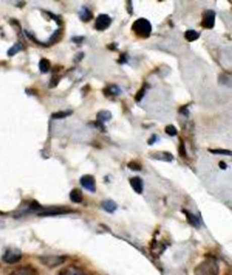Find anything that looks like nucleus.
<instances>
[{"mask_svg": "<svg viewBox=\"0 0 232 275\" xmlns=\"http://www.w3.org/2000/svg\"><path fill=\"white\" fill-rule=\"evenodd\" d=\"M219 263L214 258H207L197 265L194 275H219Z\"/></svg>", "mask_w": 232, "mask_h": 275, "instance_id": "f257e3e1", "label": "nucleus"}, {"mask_svg": "<svg viewBox=\"0 0 232 275\" xmlns=\"http://www.w3.org/2000/svg\"><path fill=\"white\" fill-rule=\"evenodd\" d=\"M132 29L134 32V34L139 37L148 38L151 36V33H152V24L146 18H138L133 23Z\"/></svg>", "mask_w": 232, "mask_h": 275, "instance_id": "f03ea898", "label": "nucleus"}, {"mask_svg": "<svg viewBox=\"0 0 232 275\" xmlns=\"http://www.w3.org/2000/svg\"><path fill=\"white\" fill-rule=\"evenodd\" d=\"M22 258V253L17 248H9L5 252L3 260L8 263H16L19 262Z\"/></svg>", "mask_w": 232, "mask_h": 275, "instance_id": "7ed1b4c3", "label": "nucleus"}, {"mask_svg": "<svg viewBox=\"0 0 232 275\" xmlns=\"http://www.w3.org/2000/svg\"><path fill=\"white\" fill-rule=\"evenodd\" d=\"M66 256H57V255H51V256H44L41 258V262L45 266L49 268L60 266L64 262H66Z\"/></svg>", "mask_w": 232, "mask_h": 275, "instance_id": "20e7f679", "label": "nucleus"}, {"mask_svg": "<svg viewBox=\"0 0 232 275\" xmlns=\"http://www.w3.org/2000/svg\"><path fill=\"white\" fill-rule=\"evenodd\" d=\"M112 24V18H110L106 14H100L95 19L94 27L98 31H104Z\"/></svg>", "mask_w": 232, "mask_h": 275, "instance_id": "39448f33", "label": "nucleus"}, {"mask_svg": "<svg viewBox=\"0 0 232 275\" xmlns=\"http://www.w3.org/2000/svg\"><path fill=\"white\" fill-rule=\"evenodd\" d=\"M215 19H216V13L213 10H206L202 15L201 20V27L208 29L213 28L215 26Z\"/></svg>", "mask_w": 232, "mask_h": 275, "instance_id": "423d86ee", "label": "nucleus"}, {"mask_svg": "<svg viewBox=\"0 0 232 275\" xmlns=\"http://www.w3.org/2000/svg\"><path fill=\"white\" fill-rule=\"evenodd\" d=\"M80 183L82 187H84L85 189L89 190L90 192H95L96 191L95 179L92 175L86 174V175L82 176L80 179Z\"/></svg>", "mask_w": 232, "mask_h": 275, "instance_id": "0eeeda50", "label": "nucleus"}, {"mask_svg": "<svg viewBox=\"0 0 232 275\" xmlns=\"http://www.w3.org/2000/svg\"><path fill=\"white\" fill-rule=\"evenodd\" d=\"M71 212V210L67 209V208H52L45 210L39 213L41 216H53V215H61V214H67Z\"/></svg>", "mask_w": 232, "mask_h": 275, "instance_id": "6e6552de", "label": "nucleus"}, {"mask_svg": "<svg viewBox=\"0 0 232 275\" xmlns=\"http://www.w3.org/2000/svg\"><path fill=\"white\" fill-rule=\"evenodd\" d=\"M9 275H38V271L34 267L23 266L16 269Z\"/></svg>", "mask_w": 232, "mask_h": 275, "instance_id": "1a4fd4ad", "label": "nucleus"}, {"mask_svg": "<svg viewBox=\"0 0 232 275\" xmlns=\"http://www.w3.org/2000/svg\"><path fill=\"white\" fill-rule=\"evenodd\" d=\"M57 275H86L83 270H81L78 267L74 266V265H69V266L63 268L61 271L58 272Z\"/></svg>", "mask_w": 232, "mask_h": 275, "instance_id": "9d476101", "label": "nucleus"}, {"mask_svg": "<svg viewBox=\"0 0 232 275\" xmlns=\"http://www.w3.org/2000/svg\"><path fill=\"white\" fill-rule=\"evenodd\" d=\"M151 156H152V159H155V160L165 162V163H171L174 159L173 155L170 152H167V151L153 152L151 154Z\"/></svg>", "mask_w": 232, "mask_h": 275, "instance_id": "9b49d317", "label": "nucleus"}, {"mask_svg": "<svg viewBox=\"0 0 232 275\" xmlns=\"http://www.w3.org/2000/svg\"><path fill=\"white\" fill-rule=\"evenodd\" d=\"M130 184L136 193L142 194L143 191V181L140 177H133L130 179Z\"/></svg>", "mask_w": 232, "mask_h": 275, "instance_id": "f8f14e48", "label": "nucleus"}, {"mask_svg": "<svg viewBox=\"0 0 232 275\" xmlns=\"http://www.w3.org/2000/svg\"><path fill=\"white\" fill-rule=\"evenodd\" d=\"M103 94L105 97H116L122 93V90L117 85H108L103 89Z\"/></svg>", "mask_w": 232, "mask_h": 275, "instance_id": "ddd939ff", "label": "nucleus"}, {"mask_svg": "<svg viewBox=\"0 0 232 275\" xmlns=\"http://www.w3.org/2000/svg\"><path fill=\"white\" fill-rule=\"evenodd\" d=\"M79 18L83 22H89L94 18V15L88 8L83 7L79 12Z\"/></svg>", "mask_w": 232, "mask_h": 275, "instance_id": "4468645a", "label": "nucleus"}, {"mask_svg": "<svg viewBox=\"0 0 232 275\" xmlns=\"http://www.w3.org/2000/svg\"><path fill=\"white\" fill-rule=\"evenodd\" d=\"M112 112L111 111H109V110H101L96 115V121L104 123V122H109L112 119Z\"/></svg>", "mask_w": 232, "mask_h": 275, "instance_id": "2eb2a0df", "label": "nucleus"}, {"mask_svg": "<svg viewBox=\"0 0 232 275\" xmlns=\"http://www.w3.org/2000/svg\"><path fill=\"white\" fill-rule=\"evenodd\" d=\"M83 193L79 189H74L70 192V200L73 203H81L83 202Z\"/></svg>", "mask_w": 232, "mask_h": 275, "instance_id": "dca6fc26", "label": "nucleus"}, {"mask_svg": "<svg viewBox=\"0 0 232 275\" xmlns=\"http://www.w3.org/2000/svg\"><path fill=\"white\" fill-rule=\"evenodd\" d=\"M102 207L103 208V210L105 212L112 213V212H115L116 209H117V204L112 200H108V201H104L102 203Z\"/></svg>", "mask_w": 232, "mask_h": 275, "instance_id": "f3484780", "label": "nucleus"}, {"mask_svg": "<svg viewBox=\"0 0 232 275\" xmlns=\"http://www.w3.org/2000/svg\"><path fill=\"white\" fill-rule=\"evenodd\" d=\"M200 36H201V33L197 32L196 30H193V29L187 30L184 34L185 40L189 41V42H193V41H197L200 37Z\"/></svg>", "mask_w": 232, "mask_h": 275, "instance_id": "a211bd4d", "label": "nucleus"}, {"mask_svg": "<svg viewBox=\"0 0 232 275\" xmlns=\"http://www.w3.org/2000/svg\"><path fill=\"white\" fill-rule=\"evenodd\" d=\"M63 33H64V29L63 28H59L57 30L53 33L52 36L50 37L49 41H48V44L47 47H49L50 45H53L54 43H56L58 41H60L62 38Z\"/></svg>", "mask_w": 232, "mask_h": 275, "instance_id": "6ab92c4d", "label": "nucleus"}, {"mask_svg": "<svg viewBox=\"0 0 232 275\" xmlns=\"http://www.w3.org/2000/svg\"><path fill=\"white\" fill-rule=\"evenodd\" d=\"M51 68V63L47 59H42L39 62V69L42 73H47Z\"/></svg>", "mask_w": 232, "mask_h": 275, "instance_id": "aec40b11", "label": "nucleus"}, {"mask_svg": "<svg viewBox=\"0 0 232 275\" xmlns=\"http://www.w3.org/2000/svg\"><path fill=\"white\" fill-rule=\"evenodd\" d=\"M72 114H73V111H72V110L58 111V112L53 113V114H52V119H54V120H61V119L69 117Z\"/></svg>", "mask_w": 232, "mask_h": 275, "instance_id": "412c9836", "label": "nucleus"}, {"mask_svg": "<svg viewBox=\"0 0 232 275\" xmlns=\"http://www.w3.org/2000/svg\"><path fill=\"white\" fill-rule=\"evenodd\" d=\"M186 215H187V219L189 222L192 224V225L195 226V227H199L200 226V221L199 219L197 218L195 215H193L192 213L190 212H186Z\"/></svg>", "mask_w": 232, "mask_h": 275, "instance_id": "4be33fe9", "label": "nucleus"}, {"mask_svg": "<svg viewBox=\"0 0 232 275\" xmlns=\"http://www.w3.org/2000/svg\"><path fill=\"white\" fill-rule=\"evenodd\" d=\"M23 50V46L20 44V43H18V44H16V45H14L10 50L8 51V55L9 56H14V55L17 54V53H18V52H20L21 50Z\"/></svg>", "mask_w": 232, "mask_h": 275, "instance_id": "5701e85b", "label": "nucleus"}, {"mask_svg": "<svg viewBox=\"0 0 232 275\" xmlns=\"http://www.w3.org/2000/svg\"><path fill=\"white\" fill-rule=\"evenodd\" d=\"M165 133L170 137H174L178 134V130L173 125H168L165 128Z\"/></svg>", "mask_w": 232, "mask_h": 275, "instance_id": "b1692460", "label": "nucleus"}, {"mask_svg": "<svg viewBox=\"0 0 232 275\" xmlns=\"http://www.w3.org/2000/svg\"><path fill=\"white\" fill-rule=\"evenodd\" d=\"M145 93H146V88L145 87H143L140 91H137V93L135 95L134 97V99L136 102H140L142 101V99H143V97L145 96Z\"/></svg>", "mask_w": 232, "mask_h": 275, "instance_id": "393cba45", "label": "nucleus"}, {"mask_svg": "<svg viewBox=\"0 0 232 275\" xmlns=\"http://www.w3.org/2000/svg\"><path fill=\"white\" fill-rule=\"evenodd\" d=\"M209 151L213 154H220V155H228V156H230L231 155V151L229 149H209Z\"/></svg>", "mask_w": 232, "mask_h": 275, "instance_id": "a878e982", "label": "nucleus"}, {"mask_svg": "<svg viewBox=\"0 0 232 275\" xmlns=\"http://www.w3.org/2000/svg\"><path fill=\"white\" fill-rule=\"evenodd\" d=\"M179 155H180L182 158H186V156H187V152H186L185 144H184L183 140H181L180 146H179Z\"/></svg>", "mask_w": 232, "mask_h": 275, "instance_id": "bb28decb", "label": "nucleus"}, {"mask_svg": "<svg viewBox=\"0 0 232 275\" xmlns=\"http://www.w3.org/2000/svg\"><path fill=\"white\" fill-rule=\"evenodd\" d=\"M128 168L134 172H140L142 170V165L137 162H131L128 163Z\"/></svg>", "mask_w": 232, "mask_h": 275, "instance_id": "cd10ccee", "label": "nucleus"}, {"mask_svg": "<svg viewBox=\"0 0 232 275\" xmlns=\"http://www.w3.org/2000/svg\"><path fill=\"white\" fill-rule=\"evenodd\" d=\"M59 82H60V77L58 76H54L50 81L49 88H54V87L57 86Z\"/></svg>", "mask_w": 232, "mask_h": 275, "instance_id": "c85d7f7f", "label": "nucleus"}, {"mask_svg": "<svg viewBox=\"0 0 232 275\" xmlns=\"http://www.w3.org/2000/svg\"><path fill=\"white\" fill-rule=\"evenodd\" d=\"M94 126L95 127V128H97L99 131L105 132V127H104L103 123H102V122H97V121H95V122H94Z\"/></svg>", "mask_w": 232, "mask_h": 275, "instance_id": "c756f323", "label": "nucleus"}, {"mask_svg": "<svg viewBox=\"0 0 232 275\" xmlns=\"http://www.w3.org/2000/svg\"><path fill=\"white\" fill-rule=\"evenodd\" d=\"M159 140V138L156 134H153V135L151 136V138L147 140L148 145H153L156 141Z\"/></svg>", "mask_w": 232, "mask_h": 275, "instance_id": "7c9ffc66", "label": "nucleus"}, {"mask_svg": "<svg viewBox=\"0 0 232 275\" xmlns=\"http://www.w3.org/2000/svg\"><path fill=\"white\" fill-rule=\"evenodd\" d=\"M84 40H85V36H76L72 37V41L74 43H76V44H81L84 41Z\"/></svg>", "mask_w": 232, "mask_h": 275, "instance_id": "2f4dec72", "label": "nucleus"}, {"mask_svg": "<svg viewBox=\"0 0 232 275\" xmlns=\"http://www.w3.org/2000/svg\"><path fill=\"white\" fill-rule=\"evenodd\" d=\"M118 61V63L119 64H125L127 63V61H128V58H127V55L125 54H122L120 56V59H118L117 60Z\"/></svg>", "mask_w": 232, "mask_h": 275, "instance_id": "473e14b6", "label": "nucleus"}, {"mask_svg": "<svg viewBox=\"0 0 232 275\" xmlns=\"http://www.w3.org/2000/svg\"><path fill=\"white\" fill-rule=\"evenodd\" d=\"M179 112L182 113L183 115H184V116H186V117H188V116L190 115V111L188 110V108L186 106H183V107H182V108H180V109H179Z\"/></svg>", "mask_w": 232, "mask_h": 275, "instance_id": "72a5a7b5", "label": "nucleus"}, {"mask_svg": "<svg viewBox=\"0 0 232 275\" xmlns=\"http://www.w3.org/2000/svg\"><path fill=\"white\" fill-rule=\"evenodd\" d=\"M127 11L130 15H133V12H134V9H133V2L132 1H128L127 2Z\"/></svg>", "mask_w": 232, "mask_h": 275, "instance_id": "f704fd0d", "label": "nucleus"}, {"mask_svg": "<svg viewBox=\"0 0 232 275\" xmlns=\"http://www.w3.org/2000/svg\"><path fill=\"white\" fill-rule=\"evenodd\" d=\"M107 48L108 50H112V51H117L118 50V49H117V44H116L115 42L107 46Z\"/></svg>", "mask_w": 232, "mask_h": 275, "instance_id": "c9c22d12", "label": "nucleus"}, {"mask_svg": "<svg viewBox=\"0 0 232 275\" xmlns=\"http://www.w3.org/2000/svg\"><path fill=\"white\" fill-rule=\"evenodd\" d=\"M219 168H220L221 170H226L227 167H228V166H227V163H225V162H222V161L219 162Z\"/></svg>", "mask_w": 232, "mask_h": 275, "instance_id": "e433bc0d", "label": "nucleus"}]
</instances>
